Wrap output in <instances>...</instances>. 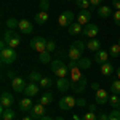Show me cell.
Masks as SVG:
<instances>
[{
	"label": "cell",
	"instance_id": "1",
	"mask_svg": "<svg viewBox=\"0 0 120 120\" xmlns=\"http://www.w3.org/2000/svg\"><path fill=\"white\" fill-rule=\"evenodd\" d=\"M86 46H85V43H83L82 40H75L74 43L71 45V48H69V59L71 61H79L80 58H82V53L83 50H85Z\"/></svg>",
	"mask_w": 120,
	"mask_h": 120
},
{
	"label": "cell",
	"instance_id": "2",
	"mask_svg": "<svg viewBox=\"0 0 120 120\" xmlns=\"http://www.w3.org/2000/svg\"><path fill=\"white\" fill-rule=\"evenodd\" d=\"M2 40H3V42L7 43V46H10V48H16V46L21 45V37H19L15 30H11V29H8V30L3 34V38H2Z\"/></svg>",
	"mask_w": 120,
	"mask_h": 120
},
{
	"label": "cell",
	"instance_id": "3",
	"mask_svg": "<svg viewBox=\"0 0 120 120\" xmlns=\"http://www.w3.org/2000/svg\"><path fill=\"white\" fill-rule=\"evenodd\" d=\"M0 61L2 64H13L16 61V51L15 48H10V46H5L0 50Z\"/></svg>",
	"mask_w": 120,
	"mask_h": 120
},
{
	"label": "cell",
	"instance_id": "4",
	"mask_svg": "<svg viewBox=\"0 0 120 120\" xmlns=\"http://www.w3.org/2000/svg\"><path fill=\"white\" fill-rule=\"evenodd\" d=\"M51 71H53V74L58 75L59 79H63V77H66V75L69 74L67 66H66L61 59H55V61H51Z\"/></svg>",
	"mask_w": 120,
	"mask_h": 120
},
{
	"label": "cell",
	"instance_id": "5",
	"mask_svg": "<svg viewBox=\"0 0 120 120\" xmlns=\"http://www.w3.org/2000/svg\"><path fill=\"white\" fill-rule=\"evenodd\" d=\"M59 26L61 27H69L72 22H74V13L71 11V10H66V11H63L61 15H59Z\"/></svg>",
	"mask_w": 120,
	"mask_h": 120
},
{
	"label": "cell",
	"instance_id": "6",
	"mask_svg": "<svg viewBox=\"0 0 120 120\" xmlns=\"http://www.w3.org/2000/svg\"><path fill=\"white\" fill-rule=\"evenodd\" d=\"M30 48L35 50L37 53H43L46 51V40L43 37H34L30 40Z\"/></svg>",
	"mask_w": 120,
	"mask_h": 120
},
{
	"label": "cell",
	"instance_id": "7",
	"mask_svg": "<svg viewBox=\"0 0 120 120\" xmlns=\"http://www.w3.org/2000/svg\"><path fill=\"white\" fill-rule=\"evenodd\" d=\"M69 67H71V82L72 83H77L79 80H82V72H80V67L77 66V61H71L69 63Z\"/></svg>",
	"mask_w": 120,
	"mask_h": 120
},
{
	"label": "cell",
	"instance_id": "8",
	"mask_svg": "<svg viewBox=\"0 0 120 120\" xmlns=\"http://www.w3.org/2000/svg\"><path fill=\"white\" fill-rule=\"evenodd\" d=\"M74 106H77V99H74V96H64L59 101V107L63 111H71L74 109Z\"/></svg>",
	"mask_w": 120,
	"mask_h": 120
},
{
	"label": "cell",
	"instance_id": "9",
	"mask_svg": "<svg viewBox=\"0 0 120 120\" xmlns=\"http://www.w3.org/2000/svg\"><path fill=\"white\" fill-rule=\"evenodd\" d=\"M26 86H27V85H26V82H24L22 77H18V75H16V77L11 80V88H13L16 93H24Z\"/></svg>",
	"mask_w": 120,
	"mask_h": 120
},
{
	"label": "cell",
	"instance_id": "10",
	"mask_svg": "<svg viewBox=\"0 0 120 120\" xmlns=\"http://www.w3.org/2000/svg\"><path fill=\"white\" fill-rule=\"evenodd\" d=\"M45 106L42 104V102H37V104H34L32 106V109H30V117H34V119H42L45 114Z\"/></svg>",
	"mask_w": 120,
	"mask_h": 120
},
{
	"label": "cell",
	"instance_id": "11",
	"mask_svg": "<svg viewBox=\"0 0 120 120\" xmlns=\"http://www.w3.org/2000/svg\"><path fill=\"white\" fill-rule=\"evenodd\" d=\"M83 34H85L86 37H90V38H94L99 34V27H98L96 24H93V22H88V24L83 27Z\"/></svg>",
	"mask_w": 120,
	"mask_h": 120
},
{
	"label": "cell",
	"instance_id": "12",
	"mask_svg": "<svg viewBox=\"0 0 120 120\" xmlns=\"http://www.w3.org/2000/svg\"><path fill=\"white\" fill-rule=\"evenodd\" d=\"M90 19H91V11L90 10H80V13L77 16V22L82 26H86L90 22Z\"/></svg>",
	"mask_w": 120,
	"mask_h": 120
},
{
	"label": "cell",
	"instance_id": "13",
	"mask_svg": "<svg viewBox=\"0 0 120 120\" xmlns=\"http://www.w3.org/2000/svg\"><path fill=\"white\" fill-rule=\"evenodd\" d=\"M71 86H72V82H71V80H67L66 77L58 79V82H56V88H58V91H59V93H66Z\"/></svg>",
	"mask_w": 120,
	"mask_h": 120
},
{
	"label": "cell",
	"instance_id": "14",
	"mask_svg": "<svg viewBox=\"0 0 120 120\" xmlns=\"http://www.w3.org/2000/svg\"><path fill=\"white\" fill-rule=\"evenodd\" d=\"M15 102V98H13V94H10L8 91H3L2 93V96H0V104H2V107H11V104Z\"/></svg>",
	"mask_w": 120,
	"mask_h": 120
},
{
	"label": "cell",
	"instance_id": "15",
	"mask_svg": "<svg viewBox=\"0 0 120 120\" xmlns=\"http://www.w3.org/2000/svg\"><path fill=\"white\" fill-rule=\"evenodd\" d=\"M32 98H29V96H24L21 101H19V109L22 112H30V109H32Z\"/></svg>",
	"mask_w": 120,
	"mask_h": 120
},
{
	"label": "cell",
	"instance_id": "16",
	"mask_svg": "<svg viewBox=\"0 0 120 120\" xmlns=\"http://www.w3.org/2000/svg\"><path fill=\"white\" fill-rule=\"evenodd\" d=\"M38 90H40V85L30 82L27 86H26V90H24V94H26V96H29V98H34V96H35V94L38 93Z\"/></svg>",
	"mask_w": 120,
	"mask_h": 120
},
{
	"label": "cell",
	"instance_id": "17",
	"mask_svg": "<svg viewBox=\"0 0 120 120\" xmlns=\"http://www.w3.org/2000/svg\"><path fill=\"white\" fill-rule=\"evenodd\" d=\"M19 30H21L22 34H32L34 26H32V22H30V21L22 19V21H19Z\"/></svg>",
	"mask_w": 120,
	"mask_h": 120
},
{
	"label": "cell",
	"instance_id": "18",
	"mask_svg": "<svg viewBox=\"0 0 120 120\" xmlns=\"http://www.w3.org/2000/svg\"><path fill=\"white\" fill-rule=\"evenodd\" d=\"M106 102H109V96H107V91L106 90H96V104H106Z\"/></svg>",
	"mask_w": 120,
	"mask_h": 120
},
{
	"label": "cell",
	"instance_id": "19",
	"mask_svg": "<svg viewBox=\"0 0 120 120\" xmlns=\"http://www.w3.org/2000/svg\"><path fill=\"white\" fill-rule=\"evenodd\" d=\"M107 59H109V51H106V50H99V51H96V55H94V61H96L98 64H104V63H107Z\"/></svg>",
	"mask_w": 120,
	"mask_h": 120
},
{
	"label": "cell",
	"instance_id": "20",
	"mask_svg": "<svg viewBox=\"0 0 120 120\" xmlns=\"http://www.w3.org/2000/svg\"><path fill=\"white\" fill-rule=\"evenodd\" d=\"M0 115H2V120H13L16 114H15V111H11V107H2Z\"/></svg>",
	"mask_w": 120,
	"mask_h": 120
},
{
	"label": "cell",
	"instance_id": "21",
	"mask_svg": "<svg viewBox=\"0 0 120 120\" xmlns=\"http://www.w3.org/2000/svg\"><path fill=\"white\" fill-rule=\"evenodd\" d=\"M99 48H101V42L99 40H96V38H91L88 43H86V50H90V51H99Z\"/></svg>",
	"mask_w": 120,
	"mask_h": 120
},
{
	"label": "cell",
	"instance_id": "22",
	"mask_svg": "<svg viewBox=\"0 0 120 120\" xmlns=\"http://www.w3.org/2000/svg\"><path fill=\"white\" fill-rule=\"evenodd\" d=\"M72 90H74V93H82L85 88H86V80L85 79H82V80H79L77 83H72V86H71Z\"/></svg>",
	"mask_w": 120,
	"mask_h": 120
},
{
	"label": "cell",
	"instance_id": "23",
	"mask_svg": "<svg viewBox=\"0 0 120 120\" xmlns=\"http://www.w3.org/2000/svg\"><path fill=\"white\" fill-rule=\"evenodd\" d=\"M67 29H69V34H71V35H79V34H82V32H83L82 24H79V22H72Z\"/></svg>",
	"mask_w": 120,
	"mask_h": 120
},
{
	"label": "cell",
	"instance_id": "24",
	"mask_svg": "<svg viewBox=\"0 0 120 120\" xmlns=\"http://www.w3.org/2000/svg\"><path fill=\"white\" fill-rule=\"evenodd\" d=\"M112 15V8L111 7H107V5H104V7H99L98 8V16L99 18H109Z\"/></svg>",
	"mask_w": 120,
	"mask_h": 120
},
{
	"label": "cell",
	"instance_id": "25",
	"mask_svg": "<svg viewBox=\"0 0 120 120\" xmlns=\"http://www.w3.org/2000/svg\"><path fill=\"white\" fill-rule=\"evenodd\" d=\"M46 21H48V13L46 11H38L37 15H35V22L37 24L42 26V24H45Z\"/></svg>",
	"mask_w": 120,
	"mask_h": 120
},
{
	"label": "cell",
	"instance_id": "26",
	"mask_svg": "<svg viewBox=\"0 0 120 120\" xmlns=\"http://www.w3.org/2000/svg\"><path fill=\"white\" fill-rule=\"evenodd\" d=\"M38 61L42 64H51V56H50V51H43V53H38Z\"/></svg>",
	"mask_w": 120,
	"mask_h": 120
},
{
	"label": "cell",
	"instance_id": "27",
	"mask_svg": "<svg viewBox=\"0 0 120 120\" xmlns=\"http://www.w3.org/2000/svg\"><path fill=\"white\" fill-rule=\"evenodd\" d=\"M101 74L102 75H111L114 74V66L111 64V63H104V64H101Z\"/></svg>",
	"mask_w": 120,
	"mask_h": 120
},
{
	"label": "cell",
	"instance_id": "28",
	"mask_svg": "<svg viewBox=\"0 0 120 120\" xmlns=\"http://www.w3.org/2000/svg\"><path fill=\"white\" fill-rule=\"evenodd\" d=\"M77 66H79L80 69H88V67L91 66V59H88V58H80V59L77 61Z\"/></svg>",
	"mask_w": 120,
	"mask_h": 120
},
{
	"label": "cell",
	"instance_id": "29",
	"mask_svg": "<svg viewBox=\"0 0 120 120\" xmlns=\"http://www.w3.org/2000/svg\"><path fill=\"white\" fill-rule=\"evenodd\" d=\"M109 104H111L114 109L120 107V98H119V94H114V93H112V96H109Z\"/></svg>",
	"mask_w": 120,
	"mask_h": 120
},
{
	"label": "cell",
	"instance_id": "30",
	"mask_svg": "<svg viewBox=\"0 0 120 120\" xmlns=\"http://www.w3.org/2000/svg\"><path fill=\"white\" fill-rule=\"evenodd\" d=\"M75 5L80 10H90V7H91L90 0H75Z\"/></svg>",
	"mask_w": 120,
	"mask_h": 120
},
{
	"label": "cell",
	"instance_id": "31",
	"mask_svg": "<svg viewBox=\"0 0 120 120\" xmlns=\"http://www.w3.org/2000/svg\"><path fill=\"white\" fill-rule=\"evenodd\" d=\"M109 55H111L112 58H117V56L120 55V45H119V43L111 45V48H109Z\"/></svg>",
	"mask_w": 120,
	"mask_h": 120
},
{
	"label": "cell",
	"instance_id": "32",
	"mask_svg": "<svg viewBox=\"0 0 120 120\" xmlns=\"http://www.w3.org/2000/svg\"><path fill=\"white\" fill-rule=\"evenodd\" d=\"M51 79H50V77H42V80H40V82H38V85H40V88H46V90H48V88H50V86H51Z\"/></svg>",
	"mask_w": 120,
	"mask_h": 120
},
{
	"label": "cell",
	"instance_id": "33",
	"mask_svg": "<svg viewBox=\"0 0 120 120\" xmlns=\"http://www.w3.org/2000/svg\"><path fill=\"white\" fill-rule=\"evenodd\" d=\"M29 80H30L32 83L40 82V80H42V74L37 72V71H34V72H30V74H29Z\"/></svg>",
	"mask_w": 120,
	"mask_h": 120
},
{
	"label": "cell",
	"instance_id": "34",
	"mask_svg": "<svg viewBox=\"0 0 120 120\" xmlns=\"http://www.w3.org/2000/svg\"><path fill=\"white\" fill-rule=\"evenodd\" d=\"M51 101H53V94H51L50 91H46L45 94H43V96L40 98V102H42L43 106H46V104H50Z\"/></svg>",
	"mask_w": 120,
	"mask_h": 120
},
{
	"label": "cell",
	"instance_id": "35",
	"mask_svg": "<svg viewBox=\"0 0 120 120\" xmlns=\"http://www.w3.org/2000/svg\"><path fill=\"white\" fill-rule=\"evenodd\" d=\"M111 90L114 94H120V80L117 79V80H114V82L111 83Z\"/></svg>",
	"mask_w": 120,
	"mask_h": 120
},
{
	"label": "cell",
	"instance_id": "36",
	"mask_svg": "<svg viewBox=\"0 0 120 120\" xmlns=\"http://www.w3.org/2000/svg\"><path fill=\"white\" fill-rule=\"evenodd\" d=\"M7 27L11 29V30H13L15 27H19V21H16L15 18H10L8 21H7Z\"/></svg>",
	"mask_w": 120,
	"mask_h": 120
},
{
	"label": "cell",
	"instance_id": "37",
	"mask_svg": "<svg viewBox=\"0 0 120 120\" xmlns=\"http://www.w3.org/2000/svg\"><path fill=\"white\" fill-rule=\"evenodd\" d=\"M109 120H120V109H114V111L109 114Z\"/></svg>",
	"mask_w": 120,
	"mask_h": 120
},
{
	"label": "cell",
	"instance_id": "38",
	"mask_svg": "<svg viewBox=\"0 0 120 120\" xmlns=\"http://www.w3.org/2000/svg\"><path fill=\"white\" fill-rule=\"evenodd\" d=\"M82 120H98V119H96L94 112H93V111H90V112H85V114H83Z\"/></svg>",
	"mask_w": 120,
	"mask_h": 120
},
{
	"label": "cell",
	"instance_id": "39",
	"mask_svg": "<svg viewBox=\"0 0 120 120\" xmlns=\"http://www.w3.org/2000/svg\"><path fill=\"white\" fill-rule=\"evenodd\" d=\"M53 50H56V43L53 40H48L46 42V51H53Z\"/></svg>",
	"mask_w": 120,
	"mask_h": 120
},
{
	"label": "cell",
	"instance_id": "40",
	"mask_svg": "<svg viewBox=\"0 0 120 120\" xmlns=\"http://www.w3.org/2000/svg\"><path fill=\"white\" fill-rule=\"evenodd\" d=\"M114 22H115V26L120 27V10H117V11L114 13Z\"/></svg>",
	"mask_w": 120,
	"mask_h": 120
},
{
	"label": "cell",
	"instance_id": "41",
	"mask_svg": "<svg viewBox=\"0 0 120 120\" xmlns=\"http://www.w3.org/2000/svg\"><path fill=\"white\" fill-rule=\"evenodd\" d=\"M40 7H42V11H45V10H48V7H50V3H48V0H42V3H40Z\"/></svg>",
	"mask_w": 120,
	"mask_h": 120
},
{
	"label": "cell",
	"instance_id": "42",
	"mask_svg": "<svg viewBox=\"0 0 120 120\" xmlns=\"http://www.w3.org/2000/svg\"><path fill=\"white\" fill-rule=\"evenodd\" d=\"M90 3H91V7H98L99 8V3H102V0H90Z\"/></svg>",
	"mask_w": 120,
	"mask_h": 120
},
{
	"label": "cell",
	"instance_id": "43",
	"mask_svg": "<svg viewBox=\"0 0 120 120\" xmlns=\"http://www.w3.org/2000/svg\"><path fill=\"white\" fill-rule=\"evenodd\" d=\"M112 7L115 10H120V0H112Z\"/></svg>",
	"mask_w": 120,
	"mask_h": 120
},
{
	"label": "cell",
	"instance_id": "44",
	"mask_svg": "<svg viewBox=\"0 0 120 120\" xmlns=\"http://www.w3.org/2000/svg\"><path fill=\"white\" fill-rule=\"evenodd\" d=\"M16 72H15V71H8V72H7V77H8L10 80H13V79H15V77H16Z\"/></svg>",
	"mask_w": 120,
	"mask_h": 120
},
{
	"label": "cell",
	"instance_id": "45",
	"mask_svg": "<svg viewBox=\"0 0 120 120\" xmlns=\"http://www.w3.org/2000/svg\"><path fill=\"white\" fill-rule=\"evenodd\" d=\"M99 120H109V115L107 114H101L99 115Z\"/></svg>",
	"mask_w": 120,
	"mask_h": 120
},
{
	"label": "cell",
	"instance_id": "46",
	"mask_svg": "<svg viewBox=\"0 0 120 120\" xmlns=\"http://www.w3.org/2000/svg\"><path fill=\"white\" fill-rule=\"evenodd\" d=\"M38 120H55V119H53L51 115H43L42 119H38Z\"/></svg>",
	"mask_w": 120,
	"mask_h": 120
},
{
	"label": "cell",
	"instance_id": "47",
	"mask_svg": "<svg viewBox=\"0 0 120 120\" xmlns=\"http://www.w3.org/2000/svg\"><path fill=\"white\" fill-rule=\"evenodd\" d=\"M91 88L94 90V91H96V90H99V85H98V83L94 82V83H91Z\"/></svg>",
	"mask_w": 120,
	"mask_h": 120
},
{
	"label": "cell",
	"instance_id": "48",
	"mask_svg": "<svg viewBox=\"0 0 120 120\" xmlns=\"http://www.w3.org/2000/svg\"><path fill=\"white\" fill-rule=\"evenodd\" d=\"M77 106H85V101H83V99H79V101H77Z\"/></svg>",
	"mask_w": 120,
	"mask_h": 120
},
{
	"label": "cell",
	"instance_id": "49",
	"mask_svg": "<svg viewBox=\"0 0 120 120\" xmlns=\"http://www.w3.org/2000/svg\"><path fill=\"white\" fill-rule=\"evenodd\" d=\"M115 74H117V79H119V80H120V67H119V69H117V71H115Z\"/></svg>",
	"mask_w": 120,
	"mask_h": 120
},
{
	"label": "cell",
	"instance_id": "50",
	"mask_svg": "<svg viewBox=\"0 0 120 120\" xmlns=\"http://www.w3.org/2000/svg\"><path fill=\"white\" fill-rule=\"evenodd\" d=\"M22 120H34V117H24Z\"/></svg>",
	"mask_w": 120,
	"mask_h": 120
},
{
	"label": "cell",
	"instance_id": "51",
	"mask_svg": "<svg viewBox=\"0 0 120 120\" xmlns=\"http://www.w3.org/2000/svg\"><path fill=\"white\" fill-rule=\"evenodd\" d=\"M56 120H64V119H63V117H58V119H56Z\"/></svg>",
	"mask_w": 120,
	"mask_h": 120
},
{
	"label": "cell",
	"instance_id": "52",
	"mask_svg": "<svg viewBox=\"0 0 120 120\" xmlns=\"http://www.w3.org/2000/svg\"><path fill=\"white\" fill-rule=\"evenodd\" d=\"M74 120H79V119H77V117H74Z\"/></svg>",
	"mask_w": 120,
	"mask_h": 120
},
{
	"label": "cell",
	"instance_id": "53",
	"mask_svg": "<svg viewBox=\"0 0 120 120\" xmlns=\"http://www.w3.org/2000/svg\"><path fill=\"white\" fill-rule=\"evenodd\" d=\"M119 45H120V38H119Z\"/></svg>",
	"mask_w": 120,
	"mask_h": 120
}]
</instances>
